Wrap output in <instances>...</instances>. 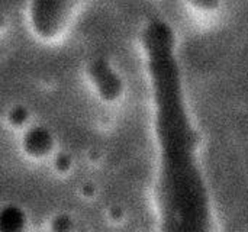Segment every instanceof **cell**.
Instances as JSON below:
<instances>
[{"label":"cell","mask_w":248,"mask_h":232,"mask_svg":"<svg viewBox=\"0 0 248 232\" xmlns=\"http://www.w3.org/2000/svg\"><path fill=\"white\" fill-rule=\"evenodd\" d=\"M142 41L154 102L158 232H217L202 138L186 100L174 33L166 22L154 20Z\"/></svg>","instance_id":"1"},{"label":"cell","mask_w":248,"mask_h":232,"mask_svg":"<svg viewBox=\"0 0 248 232\" xmlns=\"http://www.w3.org/2000/svg\"><path fill=\"white\" fill-rule=\"evenodd\" d=\"M199 1H201V4H202V6L208 7V6H214V4H217V1H218V0H199Z\"/></svg>","instance_id":"2"}]
</instances>
